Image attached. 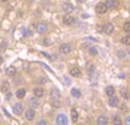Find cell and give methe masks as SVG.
<instances>
[{"instance_id": "cell-1", "label": "cell", "mask_w": 130, "mask_h": 125, "mask_svg": "<svg viewBox=\"0 0 130 125\" xmlns=\"http://www.w3.org/2000/svg\"><path fill=\"white\" fill-rule=\"evenodd\" d=\"M51 103L54 107L60 106V94L58 92V89H53L51 92Z\"/></svg>"}, {"instance_id": "cell-2", "label": "cell", "mask_w": 130, "mask_h": 125, "mask_svg": "<svg viewBox=\"0 0 130 125\" xmlns=\"http://www.w3.org/2000/svg\"><path fill=\"white\" fill-rule=\"evenodd\" d=\"M107 10H108V7H107V5L105 4V3H99V4L95 6V11H96V13H99V14L106 13Z\"/></svg>"}, {"instance_id": "cell-3", "label": "cell", "mask_w": 130, "mask_h": 125, "mask_svg": "<svg viewBox=\"0 0 130 125\" xmlns=\"http://www.w3.org/2000/svg\"><path fill=\"white\" fill-rule=\"evenodd\" d=\"M113 30H115V25L112 23H106L104 25V28H102V31L105 32L106 35H111L113 32Z\"/></svg>"}, {"instance_id": "cell-4", "label": "cell", "mask_w": 130, "mask_h": 125, "mask_svg": "<svg viewBox=\"0 0 130 125\" xmlns=\"http://www.w3.org/2000/svg\"><path fill=\"white\" fill-rule=\"evenodd\" d=\"M59 52H60L61 54H69L70 52H71V46H70L69 43H63L59 47Z\"/></svg>"}, {"instance_id": "cell-5", "label": "cell", "mask_w": 130, "mask_h": 125, "mask_svg": "<svg viewBox=\"0 0 130 125\" xmlns=\"http://www.w3.org/2000/svg\"><path fill=\"white\" fill-rule=\"evenodd\" d=\"M75 22V18L71 16V14H65L64 17H63V23L65 24V25H72Z\"/></svg>"}, {"instance_id": "cell-6", "label": "cell", "mask_w": 130, "mask_h": 125, "mask_svg": "<svg viewBox=\"0 0 130 125\" xmlns=\"http://www.w3.org/2000/svg\"><path fill=\"white\" fill-rule=\"evenodd\" d=\"M57 124L58 125H66L68 124V118L65 114H58L57 116Z\"/></svg>"}, {"instance_id": "cell-7", "label": "cell", "mask_w": 130, "mask_h": 125, "mask_svg": "<svg viewBox=\"0 0 130 125\" xmlns=\"http://www.w3.org/2000/svg\"><path fill=\"white\" fill-rule=\"evenodd\" d=\"M12 110H13V113L14 114H17V116H21L22 114V112H23V105L22 103H14L13 107H12Z\"/></svg>"}, {"instance_id": "cell-8", "label": "cell", "mask_w": 130, "mask_h": 125, "mask_svg": "<svg viewBox=\"0 0 130 125\" xmlns=\"http://www.w3.org/2000/svg\"><path fill=\"white\" fill-rule=\"evenodd\" d=\"M47 29H48L47 24H45V23H37L36 24V31L39 32V34H45V32L47 31Z\"/></svg>"}, {"instance_id": "cell-9", "label": "cell", "mask_w": 130, "mask_h": 125, "mask_svg": "<svg viewBox=\"0 0 130 125\" xmlns=\"http://www.w3.org/2000/svg\"><path fill=\"white\" fill-rule=\"evenodd\" d=\"M74 9H75V6L72 4H70V3H65V4H63V10H64V12H66V13L72 12Z\"/></svg>"}, {"instance_id": "cell-10", "label": "cell", "mask_w": 130, "mask_h": 125, "mask_svg": "<svg viewBox=\"0 0 130 125\" xmlns=\"http://www.w3.org/2000/svg\"><path fill=\"white\" fill-rule=\"evenodd\" d=\"M35 118V111L32 108H29L28 111H25V119L27 120H32Z\"/></svg>"}, {"instance_id": "cell-11", "label": "cell", "mask_w": 130, "mask_h": 125, "mask_svg": "<svg viewBox=\"0 0 130 125\" xmlns=\"http://www.w3.org/2000/svg\"><path fill=\"white\" fill-rule=\"evenodd\" d=\"M105 4L107 5L108 9H116L117 6L119 5V1H118V0H107Z\"/></svg>"}, {"instance_id": "cell-12", "label": "cell", "mask_w": 130, "mask_h": 125, "mask_svg": "<svg viewBox=\"0 0 130 125\" xmlns=\"http://www.w3.org/2000/svg\"><path fill=\"white\" fill-rule=\"evenodd\" d=\"M118 97H116L115 95H112V96H110V100H108V105L111 107H116L118 106Z\"/></svg>"}, {"instance_id": "cell-13", "label": "cell", "mask_w": 130, "mask_h": 125, "mask_svg": "<svg viewBox=\"0 0 130 125\" xmlns=\"http://www.w3.org/2000/svg\"><path fill=\"white\" fill-rule=\"evenodd\" d=\"M107 123H108V119H107L106 116H100L99 118H98V120H96L98 125H106Z\"/></svg>"}, {"instance_id": "cell-14", "label": "cell", "mask_w": 130, "mask_h": 125, "mask_svg": "<svg viewBox=\"0 0 130 125\" xmlns=\"http://www.w3.org/2000/svg\"><path fill=\"white\" fill-rule=\"evenodd\" d=\"M70 75L72 77H78V76H81V70L78 67H71L70 69Z\"/></svg>"}, {"instance_id": "cell-15", "label": "cell", "mask_w": 130, "mask_h": 125, "mask_svg": "<svg viewBox=\"0 0 130 125\" xmlns=\"http://www.w3.org/2000/svg\"><path fill=\"white\" fill-rule=\"evenodd\" d=\"M16 72H17V70H16V67H14V66H9V67L6 69V75H7V76H10V77L14 76V75H16Z\"/></svg>"}, {"instance_id": "cell-16", "label": "cell", "mask_w": 130, "mask_h": 125, "mask_svg": "<svg viewBox=\"0 0 130 125\" xmlns=\"http://www.w3.org/2000/svg\"><path fill=\"white\" fill-rule=\"evenodd\" d=\"M43 94H45V90L42 88H35L34 89V95L39 99V97H42L43 96Z\"/></svg>"}, {"instance_id": "cell-17", "label": "cell", "mask_w": 130, "mask_h": 125, "mask_svg": "<svg viewBox=\"0 0 130 125\" xmlns=\"http://www.w3.org/2000/svg\"><path fill=\"white\" fill-rule=\"evenodd\" d=\"M25 94H27V92H25V89L21 88V89H18V90L16 92V96L18 97V99H23V97L25 96Z\"/></svg>"}, {"instance_id": "cell-18", "label": "cell", "mask_w": 130, "mask_h": 125, "mask_svg": "<svg viewBox=\"0 0 130 125\" xmlns=\"http://www.w3.org/2000/svg\"><path fill=\"white\" fill-rule=\"evenodd\" d=\"M105 93H106L107 96H112V95H115V88H113L112 85H108V87H106V89H105Z\"/></svg>"}, {"instance_id": "cell-19", "label": "cell", "mask_w": 130, "mask_h": 125, "mask_svg": "<svg viewBox=\"0 0 130 125\" xmlns=\"http://www.w3.org/2000/svg\"><path fill=\"white\" fill-rule=\"evenodd\" d=\"M9 89H10V84H9V82L4 81V82L1 83V92H3V93H7V92H9Z\"/></svg>"}, {"instance_id": "cell-20", "label": "cell", "mask_w": 130, "mask_h": 125, "mask_svg": "<svg viewBox=\"0 0 130 125\" xmlns=\"http://www.w3.org/2000/svg\"><path fill=\"white\" fill-rule=\"evenodd\" d=\"M71 118H72V121H74V123H76V121L78 120V112L76 111L75 108L71 110Z\"/></svg>"}, {"instance_id": "cell-21", "label": "cell", "mask_w": 130, "mask_h": 125, "mask_svg": "<svg viewBox=\"0 0 130 125\" xmlns=\"http://www.w3.org/2000/svg\"><path fill=\"white\" fill-rule=\"evenodd\" d=\"M29 103H30V106L31 107H37L39 105H40V102H39V100H37V97H31L30 100H29Z\"/></svg>"}, {"instance_id": "cell-22", "label": "cell", "mask_w": 130, "mask_h": 125, "mask_svg": "<svg viewBox=\"0 0 130 125\" xmlns=\"http://www.w3.org/2000/svg\"><path fill=\"white\" fill-rule=\"evenodd\" d=\"M121 95H122V97H123V99H125V100H129L130 99V94H129V92H128L126 89H122Z\"/></svg>"}, {"instance_id": "cell-23", "label": "cell", "mask_w": 130, "mask_h": 125, "mask_svg": "<svg viewBox=\"0 0 130 125\" xmlns=\"http://www.w3.org/2000/svg\"><path fill=\"white\" fill-rule=\"evenodd\" d=\"M71 95L74 97H81V92L77 88H72L71 89Z\"/></svg>"}, {"instance_id": "cell-24", "label": "cell", "mask_w": 130, "mask_h": 125, "mask_svg": "<svg viewBox=\"0 0 130 125\" xmlns=\"http://www.w3.org/2000/svg\"><path fill=\"white\" fill-rule=\"evenodd\" d=\"M112 124H115V125H121V124H122L121 118H119L118 116H115L113 118H112Z\"/></svg>"}, {"instance_id": "cell-25", "label": "cell", "mask_w": 130, "mask_h": 125, "mask_svg": "<svg viewBox=\"0 0 130 125\" xmlns=\"http://www.w3.org/2000/svg\"><path fill=\"white\" fill-rule=\"evenodd\" d=\"M122 43H124L126 46H130V35H126V36L122 37Z\"/></svg>"}, {"instance_id": "cell-26", "label": "cell", "mask_w": 130, "mask_h": 125, "mask_svg": "<svg viewBox=\"0 0 130 125\" xmlns=\"http://www.w3.org/2000/svg\"><path fill=\"white\" fill-rule=\"evenodd\" d=\"M89 54H90V56H96L98 49L95 48V47H90V48H89Z\"/></svg>"}, {"instance_id": "cell-27", "label": "cell", "mask_w": 130, "mask_h": 125, "mask_svg": "<svg viewBox=\"0 0 130 125\" xmlns=\"http://www.w3.org/2000/svg\"><path fill=\"white\" fill-rule=\"evenodd\" d=\"M123 29H124V31L130 32V22H125L123 25Z\"/></svg>"}, {"instance_id": "cell-28", "label": "cell", "mask_w": 130, "mask_h": 125, "mask_svg": "<svg viewBox=\"0 0 130 125\" xmlns=\"http://www.w3.org/2000/svg\"><path fill=\"white\" fill-rule=\"evenodd\" d=\"M94 70H95V67H94V65H88V67H87V72H88L89 75L93 72Z\"/></svg>"}, {"instance_id": "cell-29", "label": "cell", "mask_w": 130, "mask_h": 125, "mask_svg": "<svg viewBox=\"0 0 130 125\" xmlns=\"http://www.w3.org/2000/svg\"><path fill=\"white\" fill-rule=\"evenodd\" d=\"M6 47H7L6 42H1V43H0V52L5 51V49H6Z\"/></svg>"}, {"instance_id": "cell-30", "label": "cell", "mask_w": 130, "mask_h": 125, "mask_svg": "<svg viewBox=\"0 0 130 125\" xmlns=\"http://www.w3.org/2000/svg\"><path fill=\"white\" fill-rule=\"evenodd\" d=\"M118 57H119V58H124V57H125V52L124 51H118Z\"/></svg>"}, {"instance_id": "cell-31", "label": "cell", "mask_w": 130, "mask_h": 125, "mask_svg": "<svg viewBox=\"0 0 130 125\" xmlns=\"http://www.w3.org/2000/svg\"><path fill=\"white\" fill-rule=\"evenodd\" d=\"M37 81H39L37 83H41V84H45V83H46V78H43V77H42V78H39Z\"/></svg>"}, {"instance_id": "cell-32", "label": "cell", "mask_w": 130, "mask_h": 125, "mask_svg": "<svg viewBox=\"0 0 130 125\" xmlns=\"http://www.w3.org/2000/svg\"><path fill=\"white\" fill-rule=\"evenodd\" d=\"M64 81H65V84H66V85H69L70 84V79L68 78V77H64Z\"/></svg>"}, {"instance_id": "cell-33", "label": "cell", "mask_w": 130, "mask_h": 125, "mask_svg": "<svg viewBox=\"0 0 130 125\" xmlns=\"http://www.w3.org/2000/svg\"><path fill=\"white\" fill-rule=\"evenodd\" d=\"M37 124H39V125H46L47 121H46V120H40L39 123H37Z\"/></svg>"}, {"instance_id": "cell-34", "label": "cell", "mask_w": 130, "mask_h": 125, "mask_svg": "<svg viewBox=\"0 0 130 125\" xmlns=\"http://www.w3.org/2000/svg\"><path fill=\"white\" fill-rule=\"evenodd\" d=\"M125 124H128V125H130V117H128L125 119Z\"/></svg>"}, {"instance_id": "cell-35", "label": "cell", "mask_w": 130, "mask_h": 125, "mask_svg": "<svg viewBox=\"0 0 130 125\" xmlns=\"http://www.w3.org/2000/svg\"><path fill=\"white\" fill-rule=\"evenodd\" d=\"M87 0H77V3H79V4H82V3H86Z\"/></svg>"}, {"instance_id": "cell-36", "label": "cell", "mask_w": 130, "mask_h": 125, "mask_svg": "<svg viewBox=\"0 0 130 125\" xmlns=\"http://www.w3.org/2000/svg\"><path fill=\"white\" fill-rule=\"evenodd\" d=\"M3 63H4V59H3V57L0 56V64H3Z\"/></svg>"}, {"instance_id": "cell-37", "label": "cell", "mask_w": 130, "mask_h": 125, "mask_svg": "<svg viewBox=\"0 0 130 125\" xmlns=\"http://www.w3.org/2000/svg\"><path fill=\"white\" fill-rule=\"evenodd\" d=\"M1 1H4V3H5V1H7V0H1Z\"/></svg>"}]
</instances>
